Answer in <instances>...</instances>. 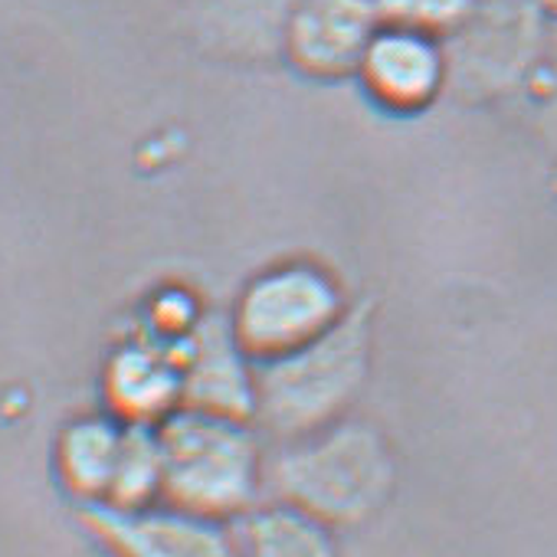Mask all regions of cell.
I'll return each mask as SVG.
<instances>
[{"label": "cell", "mask_w": 557, "mask_h": 557, "mask_svg": "<svg viewBox=\"0 0 557 557\" xmlns=\"http://www.w3.org/2000/svg\"><path fill=\"white\" fill-rule=\"evenodd\" d=\"M102 394L112 417L135 426H158L184 407L181 345L125 342L102 371Z\"/></svg>", "instance_id": "cell-8"}, {"label": "cell", "mask_w": 557, "mask_h": 557, "mask_svg": "<svg viewBox=\"0 0 557 557\" xmlns=\"http://www.w3.org/2000/svg\"><path fill=\"white\" fill-rule=\"evenodd\" d=\"M528 86L544 102H557V0H541V57Z\"/></svg>", "instance_id": "cell-14"}, {"label": "cell", "mask_w": 557, "mask_h": 557, "mask_svg": "<svg viewBox=\"0 0 557 557\" xmlns=\"http://www.w3.org/2000/svg\"><path fill=\"white\" fill-rule=\"evenodd\" d=\"M381 24L377 0H299L286 21L283 47L302 76L348 79L358 76Z\"/></svg>", "instance_id": "cell-6"}, {"label": "cell", "mask_w": 557, "mask_h": 557, "mask_svg": "<svg viewBox=\"0 0 557 557\" xmlns=\"http://www.w3.org/2000/svg\"><path fill=\"white\" fill-rule=\"evenodd\" d=\"M83 521L112 557H239L230 521L194 515L168 502L132 511L86 505Z\"/></svg>", "instance_id": "cell-5"}, {"label": "cell", "mask_w": 557, "mask_h": 557, "mask_svg": "<svg viewBox=\"0 0 557 557\" xmlns=\"http://www.w3.org/2000/svg\"><path fill=\"white\" fill-rule=\"evenodd\" d=\"M358 79L377 106L391 112H420L449 79L446 40L423 30L381 24L364 50Z\"/></svg>", "instance_id": "cell-7"}, {"label": "cell", "mask_w": 557, "mask_h": 557, "mask_svg": "<svg viewBox=\"0 0 557 557\" xmlns=\"http://www.w3.org/2000/svg\"><path fill=\"white\" fill-rule=\"evenodd\" d=\"M164 488V459L158 443V426H125V446L119 459V472L109 492V508H148L161 502Z\"/></svg>", "instance_id": "cell-12"}, {"label": "cell", "mask_w": 557, "mask_h": 557, "mask_svg": "<svg viewBox=\"0 0 557 557\" xmlns=\"http://www.w3.org/2000/svg\"><path fill=\"white\" fill-rule=\"evenodd\" d=\"M348 315L335 278L312 262H283L259 272L236 299L230 329L256 361H272L322 338Z\"/></svg>", "instance_id": "cell-4"}, {"label": "cell", "mask_w": 557, "mask_h": 557, "mask_svg": "<svg viewBox=\"0 0 557 557\" xmlns=\"http://www.w3.org/2000/svg\"><path fill=\"white\" fill-rule=\"evenodd\" d=\"M125 426L128 423L112 413L79 417L63 426L57 440V475L63 488L83 505L109 502L125 446Z\"/></svg>", "instance_id": "cell-10"}, {"label": "cell", "mask_w": 557, "mask_h": 557, "mask_svg": "<svg viewBox=\"0 0 557 557\" xmlns=\"http://www.w3.org/2000/svg\"><path fill=\"white\" fill-rule=\"evenodd\" d=\"M230 524L239 557H342L335 528L283 498L256 502Z\"/></svg>", "instance_id": "cell-11"}, {"label": "cell", "mask_w": 557, "mask_h": 557, "mask_svg": "<svg viewBox=\"0 0 557 557\" xmlns=\"http://www.w3.org/2000/svg\"><path fill=\"white\" fill-rule=\"evenodd\" d=\"M184 407L252 420L256 417V361L239 348L230 322H200L181 342Z\"/></svg>", "instance_id": "cell-9"}, {"label": "cell", "mask_w": 557, "mask_h": 557, "mask_svg": "<svg viewBox=\"0 0 557 557\" xmlns=\"http://www.w3.org/2000/svg\"><path fill=\"white\" fill-rule=\"evenodd\" d=\"M371 319L351 312L299 351L256 364V423L278 440L309 436L348 410L364 384Z\"/></svg>", "instance_id": "cell-3"}, {"label": "cell", "mask_w": 557, "mask_h": 557, "mask_svg": "<svg viewBox=\"0 0 557 557\" xmlns=\"http://www.w3.org/2000/svg\"><path fill=\"white\" fill-rule=\"evenodd\" d=\"M479 0H377L384 24L433 34L440 40L459 34Z\"/></svg>", "instance_id": "cell-13"}, {"label": "cell", "mask_w": 557, "mask_h": 557, "mask_svg": "<svg viewBox=\"0 0 557 557\" xmlns=\"http://www.w3.org/2000/svg\"><path fill=\"white\" fill-rule=\"evenodd\" d=\"M164 459L161 502L233 521L259 502L265 459L249 420L181 407L158 423Z\"/></svg>", "instance_id": "cell-2"}, {"label": "cell", "mask_w": 557, "mask_h": 557, "mask_svg": "<svg viewBox=\"0 0 557 557\" xmlns=\"http://www.w3.org/2000/svg\"><path fill=\"white\" fill-rule=\"evenodd\" d=\"M394 456L381 430L361 420H335L309 436L286 440L265 462V485L315 518L358 524L371 518L394 488Z\"/></svg>", "instance_id": "cell-1"}]
</instances>
